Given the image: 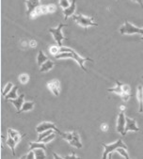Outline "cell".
<instances>
[{
  "mask_svg": "<svg viewBox=\"0 0 143 159\" xmlns=\"http://www.w3.org/2000/svg\"><path fill=\"white\" fill-rule=\"evenodd\" d=\"M55 57L57 59H62V58H73L75 59L78 65L80 66V68L84 71L87 72L86 67L84 66V63L86 61H93V59H91L90 57H82L81 56H79L76 52H75L73 49H71L69 47H59V53L58 55L55 56Z\"/></svg>",
  "mask_w": 143,
  "mask_h": 159,
  "instance_id": "cell-1",
  "label": "cell"
},
{
  "mask_svg": "<svg viewBox=\"0 0 143 159\" xmlns=\"http://www.w3.org/2000/svg\"><path fill=\"white\" fill-rule=\"evenodd\" d=\"M120 33L122 35H131V34H139L143 36V28H139L136 26L135 25L131 24L128 21H125V23L121 26Z\"/></svg>",
  "mask_w": 143,
  "mask_h": 159,
  "instance_id": "cell-2",
  "label": "cell"
},
{
  "mask_svg": "<svg viewBox=\"0 0 143 159\" xmlns=\"http://www.w3.org/2000/svg\"><path fill=\"white\" fill-rule=\"evenodd\" d=\"M73 19L80 26L84 27L86 30L89 26H98V24L93 21V17H88L83 14H74Z\"/></svg>",
  "mask_w": 143,
  "mask_h": 159,
  "instance_id": "cell-3",
  "label": "cell"
},
{
  "mask_svg": "<svg viewBox=\"0 0 143 159\" xmlns=\"http://www.w3.org/2000/svg\"><path fill=\"white\" fill-rule=\"evenodd\" d=\"M102 146L104 147L103 159H107V155L112 153L113 152H115L120 147H122V148L127 149V146L123 143V141L122 139H118L116 142H114L112 144H104V143H103Z\"/></svg>",
  "mask_w": 143,
  "mask_h": 159,
  "instance_id": "cell-4",
  "label": "cell"
},
{
  "mask_svg": "<svg viewBox=\"0 0 143 159\" xmlns=\"http://www.w3.org/2000/svg\"><path fill=\"white\" fill-rule=\"evenodd\" d=\"M63 26H66V25L60 23L58 27H55V28L51 27V28H49V32L52 34L54 40L57 42V43H58V45L59 47L62 46V42L64 40H66V38L62 34V28H63Z\"/></svg>",
  "mask_w": 143,
  "mask_h": 159,
  "instance_id": "cell-5",
  "label": "cell"
},
{
  "mask_svg": "<svg viewBox=\"0 0 143 159\" xmlns=\"http://www.w3.org/2000/svg\"><path fill=\"white\" fill-rule=\"evenodd\" d=\"M62 138L68 141L73 147L76 148H82V143L80 141V137L76 132H72V133H64L62 135Z\"/></svg>",
  "mask_w": 143,
  "mask_h": 159,
  "instance_id": "cell-6",
  "label": "cell"
},
{
  "mask_svg": "<svg viewBox=\"0 0 143 159\" xmlns=\"http://www.w3.org/2000/svg\"><path fill=\"white\" fill-rule=\"evenodd\" d=\"M47 130H54L55 132H57L58 135H60L62 137V135L64 133H62L58 127L53 123V122H50V121H44L42 123H40L39 125H37L36 127V131H37L39 134L42 133V132H44V131H47Z\"/></svg>",
  "mask_w": 143,
  "mask_h": 159,
  "instance_id": "cell-7",
  "label": "cell"
},
{
  "mask_svg": "<svg viewBox=\"0 0 143 159\" xmlns=\"http://www.w3.org/2000/svg\"><path fill=\"white\" fill-rule=\"evenodd\" d=\"M125 125H126V116L125 114L123 113V111H122L119 116H118V120H117V131L122 135V136H125Z\"/></svg>",
  "mask_w": 143,
  "mask_h": 159,
  "instance_id": "cell-8",
  "label": "cell"
},
{
  "mask_svg": "<svg viewBox=\"0 0 143 159\" xmlns=\"http://www.w3.org/2000/svg\"><path fill=\"white\" fill-rule=\"evenodd\" d=\"M48 89L55 95V96H58L60 92V83L58 79H53L47 83Z\"/></svg>",
  "mask_w": 143,
  "mask_h": 159,
  "instance_id": "cell-9",
  "label": "cell"
},
{
  "mask_svg": "<svg viewBox=\"0 0 143 159\" xmlns=\"http://www.w3.org/2000/svg\"><path fill=\"white\" fill-rule=\"evenodd\" d=\"M129 131H134V132H139L140 129L137 127L136 121L134 119H130L128 117H126V125H125V134H127V132Z\"/></svg>",
  "mask_w": 143,
  "mask_h": 159,
  "instance_id": "cell-10",
  "label": "cell"
},
{
  "mask_svg": "<svg viewBox=\"0 0 143 159\" xmlns=\"http://www.w3.org/2000/svg\"><path fill=\"white\" fill-rule=\"evenodd\" d=\"M76 0H73V2L71 3V5L68 8L63 10V14H64V19L65 20H67L70 16L74 15V13L76 11Z\"/></svg>",
  "mask_w": 143,
  "mask_h": 159,
  "instance_id": "cell-11",
  "label": "cell"
},
{
  "mask_svg": "<svg viewBox=\"0 0 143 159\" xmlns=\"http://www.w3.org/2000/svg\"><path fill=\"white\" fill-rule=\"evenodd\" d=\"M40 1L41 0H25V5H26V13L29 16L31 11L37 8L38 6H40Z\"/></svg>",
  "mask_w": 143,
  "mask_h": 159,
  "instance_id": "cell-12",
  "label": "cell"
},
{
  "mask_svg": "<svg viewBox=\"0 0 143 159\" xmlns=\"http://www.w3.org/2000/svg\"><path fill=\"white\" fill-rule=\"evenodd\" d=\"M136 98L139 104V109L138 112L142 113L143 112V86L142 85H138L137 86V89H136Z\"/></svg>",
  "mask_w": 143,
  "mask_h": 159,
  "instance_id": "cell-13",
  "label": "cell"
},
{
  "mask_svg": "<svg viewBox=\"0 0 143 159\" xmlns=\"http://www.w3.org/2000/svg\"><path fill=\"white\" fill-rule=\"evenodd\" d=\"M24 99H25V94H21L20 96H18L16 99H12V100H10V102L16 107L17 111H19V110L22 108V107H23V105H24V103H25Z\"/></svg>",
  "mask_w": 143,
  "mask_h": 159,
  "instance_id": "cell-14",
  "label": "cell"
},
{
  "mask_svg": "<svg viewBox=\"0 0 143 159\" xmlns=\"http://www.w3.org/2000/svg\"><path fill=\"white\" fill-rule=\"evenodd\" d=\"M34 107H35V103L34 102H32V101L25 102L24 105H23V107H22V108L19 111H17V113L20 114V113H23V112L30 111V110H32L34 108Z\"/></svg>",
  "mask_w": 143,
  "mask_h": 159,
  "instance_id": "cell-15",
  "label": "cell"
},
{
  "mask_svg": "<svg viewBox=\"0 0 143 159\" xmlns=\"http://www.w3.org/2000/svg\"><path fill=\"white\" fill-rule=\"evenodd\" d=\"M54 66H55V63H54L52 60L48 59V60H46V61L44 63V64L41 66L40 71H41V72H43V73H44V72H48V71H50L51 69H53V68H54Z\"/></svg>",
  "mask_w": 143,
  "mask_h": 159,
  "instance_id": "cell-16",
  "label": "cell"
},
{
  "mask_svg": "<svg viewBox=\"0 0 143 159\" xmlns=\"http://www.w3.org/2000/svg\"><path fill=\"white\" fill-rule=\"evenodd\" d=\"M17 89H18V87H17V86H14V87L12 88V89L6 95V96H5V100H6V101H9V100H12V99H16V98L18 97Z\"/></svg>",
  "mask_w": 143,
  "mask_h": 159,
  "instance_id": "cell-17",
  "label": "cell"
},
{
  "mask_svg": "<svg viewBox=\"0 0 143 159\" xmlns=\"http://www.w3.org/2000/svg\"><path fill=\"white\" fill-rule=\"evenodd\" d=\"M116 87L114 88H111V89H107V91H109V92H115L116 94H119L121 95L123 91H122V84L121 82H119L118 80H116Z\"/></svg>",
  "mask_w": 143,
  "mask_h": 159,
  "instance_id": "cell-18",
  "label": "cell"
},
{
  "mask_svg": "<svg viewBox=\"0 0 143 159\" xmlns=\"http://www.w3.org/2000/svg\"><path fill=\"white\" fill-rule=\"evenodd\" d=\"M46 60H48V57H46V55L42 50H40L39 51V54L37 56V63H38V65L41 67Z\"/></svg>",
  "mask_w": 143,
  "mask_h": 159,
  "instance_id": "cell-19",
  "label": "cell"
},
{
  "mask_svg": "<svg viewBox=\"0 0 143 159\" xmlns=\"http://www.w3.org/2000/svg\"><path fill=\"white\" fill-rule=\"evenodd\" d=\"M6 144H7V145L12 149V154L14 155V154H15V147H16V145H17L16 140H15L13 138H12V137L8 136V139H7V141H6Z\"/></svg>",
  "mask_w": 143,
  "mask_h": 159,
  "instance_id": "cell-20",
  "label": "cell"
},
{
  "mask_svg": "<svg viewBox=\"0 0 143 159\" xmlns=\"http://www.w3.org/2000/svg\"><path fill=\"white\" fill-rule=\"evenodd\" d=\"M38 148H42L44 149L46 151V147H45V143L44 142H29V150H34V149H38Z\"/></svg>",
  "mask_w": 143,
  "mask_h": 159,
  "instance_id": "cell-21",
  "label": "cell"
},
{
  "mask_svg": "<svg viewBox=\"0 0 143 159\" xmlns=\"http://www.w3.org/2000/svg\"><path fill=\"white\" fill-rule=\"evenodd\" d=\"M34 152H35V158H40V159L43 158V159H44L46 157L44 149H42V148L34 149Z\"/></svg>",
  "mask_w": 143,
  "mask_h": 159,
  "instance_id": "cell-22",
  "label": "cell"
},
{
  "mask_svg": "<svg viewBox=\"0 0 143 159\" xmlns=\"http://www.w3.org/2000/svg\"><path fill=\"white\" fill-rule=\"evenodd\" d=\"M43 14V12H42V10H41V5L40 6H38L37 8H35L32 11H31V13H30V17L32 18V19H34V18H36L37 16H40V15H42Z\"/></svg>",
  "mask_w": 143,
  "mask_h": 159,
  "instance_id": "cell-23",
  "label": "cell"
},
{
  "mask_svg": "<svg viewBox=\"0 0 143 159\" xmlns=\"http://www.w3.org/2000/svg\"><path fill=\"white\" fill-rule=\"evenodd\" d=\"M116 152H118V153H120L122 157H124L125 159H129L130 158V156H129V154H128V152H127V149H125V148H122V147H120V148H118L117 150H116Z\"/></svg>",
  "mask_w": 143,
  "mask_h": 159,
  "instance_id": "cell-24",
  "label": "cell"
},
{
  "mask_svg": "<svg viewBox=\"0 0 143 159\" xmlns=\"http://www.w3.org/2000/svg\"><path fill=\"white\" fill-rule=\"evenodd\" d=\"M14 86H13V84L12 83H11V82H9L6 86H5V89L2 90V94L4 95V96H6V95L12 89V88H13Z\"/></svg>",
  "mask_w": 143,
  "mask_h": 159,
  "instance_id": "cell-25",
  "label": "cell"
},
{
  "mask_svg": "<svg viewBox=\"0 0 143 159\" xmlns=\"http://www.w3.org/2000/svg\"><path fill=\"white\" fill-rule=\"evenodd\" d=\"M19 81H20V83H22V84H26L28 81H29V75H26V74H22V75H19Z\"/></svg>",
  "mask_w": 143,
  "mask_h": 159,
  "instance_id": "cell-26",
  "label": "cell"
},
{
  "mask_svg": "<svg viewBox=\"0 0 143 159\" xmlns=\"http://www.w3.org/2000/svg\"><path fill=\"white\" fill-rule=\"evenodd\" d=\"M56 138V135L54 134V133H52V134H50L49 136H47V137H45L44 139H43L42 140H41V142H44V143H49L50 141H52L54 139Z\"/></svg>",
  "mask_w": 143,
  "mask_h": 159,
  "instance_id": "cell-27",
  "label": "cell"
},
{
  "mask_svg": "<svg viewBox=\"0 0 143 159\" xmlns=\"http://www.w3.org/2000/svg\"><path fill=\"white\" fill-rule=\"evenodd\" d=\"M19 135H20V132H18V131H16L14 129H12V128H9L8 129V136H10V137H12V138L14 139V138H16Z\"/></svg>",
  "mask_w": 143,
  "mask_h": 159,
  "instance_id": "cell-28",
  "label": "cell"
},
{
  "mask_svg": "<svg viewBox=\"0 0 143 159\" xmlns=\"http://www.w3.org/2000/svg\"><path fill=\"white\" fill-rule=\"evenodd\" d=\"M71 5V3L69 2V0H59V6L64 10L66 8H68Z\"/></svg>",
  "mask_w": 143,
  "mask_h": 159,
  "instance_id": "cell-29",
  "label": "cell"
},
{
  "mask_svg": "<svg viewBox=\"0 0 143 159\" xmlns=\"http://www.w3.org/2000/svg\"><path fill=\"white\" fill-rule=\"evenodd\" d=\"M50 53L54 56L58 55L59 53V46H51L50 47Z\"/></svg>",
  "mask_w": 143,
  "mask_h": 159,
  "instance_id": "cell-30",
  "label": "cell"
},
{
  "mask_svg": "<svg viewBox=\"0 0 143 159\" xmlns=\"http://www.w3.org/2000/svg\"><path fill=\"white\" fill-rule=\"evenodd\" d=\"M120 96L122 97V101H124V102H126V101H128V99L131 97V93H126V92H122Z\"/></svg>",
  "mask_w": 143,
  "mask_h": 159,
  "instance_id": "cell-31",
  "label": "cell"
},
{
  "mask_svg": "<svg viewBox=\"0 0 143 159\" xmlns=\"http://www.w3.org/2000/svg\"><path fill=\"white\" fill-rule=\"evenodd\" d=\"M22 158H27V159H35V152H34V150H29V152L25 155V156H24V157H22Z\"/></svg>",
  "mask_w": 143,
  "mask_h": 159,
  "instance_id": "cell-32",
  "label": "cell"
},
{
  "mask_svg": "<svg viewBox=\"0 0 143 159\" xmlns=\"http://www.w3.org/2000/svg\"><path fill=\"white\" fill-rule=\"evenodd\" d=\"M47 9H48V12L54 13L57 10V6L55 4H49V5H47Z\"/></svg>",
  "mask_w": 143,
  "mask_h": 159,
  "instance_id": "cell-33",
  "label": "cell"
},
{
  "mask_svg": "<svg viewBox=\"0 0 143 159\" xmlns=\"http://www.w3.org/2000/svg\"><path fill=\"white\" fill-rule=\"evenodd\" d=\"M122 91L123 92H126V93H130L131 92V88L129 85H126V84H122Z\"/></svg>",
  "mask_w": 143,
  "mask_h": 159,
  "instance_id": "cell-34",
  "label": "cell"
},
{
  "mask_svg": "<svg viewBox=\"0 0 143 159\" xmlns=\"http://www.w3.org/2000/svg\"><path fill=\"white\" fill-rule=\"evenodd\" d=\"M100 128H101V130H102L103 132H106L107 130H108V125H107L106 123H102Z\"/></svg>",
  "mask_w": 143,
  "mask_h": 159,
  "instance_id": "cell-35",
  "label": "cell"
},
{
  "mask_svg": "<svg viewBox=\"0 0 143 159\" xmlns=\"http://www.w3.org/2000/svg\"><path fill=\"white\" fill-rule=\"evenodd\" d=\"M29 46H30L31 48L36 47V46H37V42H36L35 40H31V41L29 42Z\"/></svg>",
  "mask_w": 143,
  "mask_h": 159,
  "instance_id": "cell-36",
  "label": "cell"
},
{
  "mask_svg": "<svg viewBox=\"0 0 143 159\" xmlns=\"http://www.w3.org/2000/svg\"><path fill=\"white\" fill-rule=\"evenodd\" d=\"M65 158H66V159H70V158H78V156L75 155V153H71L70 155L65 156Z\"/></svg>",
  "mask_w": 143,
  "mask_h": 159,
  "instance_id": "cell-37",
  "label": "cell"
},
{
  "mask_svg": "<svg viewBox=\"0 0 143 159\" xmlns=\"http://www.w3.org/2000/svg\"><path fill=\"white\" fill-rule=\"evenodd\" d=\"M132 1L137 2V3L140 5V7H141V8H143V1H142V0H132Z\"/></svg>",
  "mask_w": 143,
  "mask_h": 159,
  "instance_id": "cell-38",
  "label": "cell"
},
{
  "mask_svg": "<svg viewBox=\"0 0 143 159\" xmlns=\"http://www.w3.org/2000/svg\"><path fill=\"white\" fill-rule=\"evenodd\" d=\"M53 154H54V157H55V158H58V159H64V158H65V157H61V156L58 155L56 152H53Z\"/></svg>",
  "mask_w": 143,
  "mask_h": 159,
  "instance_id": "cell-39",
  "label": "cell"
},
{
  "mask_svg": "<svg viewBox=\"0 0 143 159\" xmlns=\"http://www.w3.org/2000/svg\"><path fill=\"white\" fill-rule=\"evenodd\" d=\"M26 45H27V43H26L25 41H24V42L21 43V46H22V47H25Z\"/></svg>",
  "mask_w": 143,
  "mask_h": 159,
  "instance_id": "cell-40",
  "label": "cell"
},
{
  "mask_svg": "<svg viewBox=\"0 0 143 159\" xmlns=\"http://www.w3.org/2000/svg\"><path fill=\"white\" fill-rule=\"evenodd\" d=\"M124 109H125V106H122V107H121V110L123 111Z\"/></svg>",
  "mask_w": 143,
  "mask_h": 159,
  "instance_id": "cell-41",
  "label": "cell"
},
{
  "mask_svg": "<svg viewBox=\"0 0 143 159\" xmlns=\"http://www.w3.org/2000/svg\"><path fill=\"white\" fill-rule=\"evenodd\" d=\"M141 40H143V36H142V38H141Z\"/></svg>",
  "mask_w": 143,
  "mask_h": 159,
  "instance_id": "cell-42",
  "label": "cell"
}]
</instances>
